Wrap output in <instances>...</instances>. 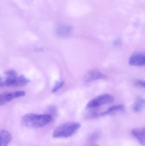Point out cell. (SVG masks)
Wrapping results in <instances>:
<instances>
[{
    "mask_svg": "<svg viewBox=\"0 0 145 146\" xmlns=\"http://www.w3.org/2000/svg\"><path fill=\"white\" fill-rule=\"evenodd\" d=\"M53 118L49 114H26L22 117L21 123L23 126L29 128L41 127L50 123Z\"/></svg>",
    "mask_w": 145,
    "mask_h": 146,
    "instance_id": "cell-1",
    "label": "cell"
},
{
    "mask_svg": "<svg viewBox=\"0 0 145 146\" xmlns=\"http://www.w3.org/2000/svg\"><path fill=\"white\" fill-rule=\"evenodd\" d=\"M81 125L74 122L63 123L54 129L53 132L52 136L54 138H67L71 137L76 133Z\"/></svg>",
    "mask_w": 145,
    "mask_h": 146,
    "instance_id": "cell-2",
    "label": "cell"
},
{
    "mask_svg": "<svg viewBox=\"0 0 145 146\" xmlns=\"http://www.w3.org/2000/svg\"><path fill=\"white\" fill-rule=\"evenodd\" d=\"M30 80L24 75L18 76L14 70H9L6 72V79L3 81L4 86L21 87L30 82Z\"/></svg>",
    "mask_w": 145,
    "mask_h": 146,
    "instance_id": "cell-3",
    "label": "cell"
},
{
    "mask_svg": "<svg viewBox=\"0 0 145 146\" xmlns=\"http://www.w3.org/2000/svg\"><path fill=\"white\" fill-rule=\"evenodd\" d=\"M114 98L110 94H104L100 95L89 101L87 105V108H94L100 106L112 103Z\"/></svg>",
    "mask_w": 145,
    "mask_h": 146,
    "instance_id": "cell-4",
    "label": "cell"
},
{
    "mask_svg": "<svg viewBox=\"0 0 145 146\" xmlns=\"http://www.w3.org/2000/svg\"><path fill=\"white\" fill-rule=\"evenodd\" d=\"M26 93L24 91H17L10 93L0 94V106L4 105L8 102L14 99L23 97Z\"/></svg>",
    "mask_w": 145,
    "mask_h": 146,
    "instance_id": "cell-5",
    "label": "cell"
},
{
    "mask_svg": "<svg viewBox=\"0 0 145 146\" xmlns=\"http://www.w3.org/2000/svg\"><path fill=\"white\" fill-rule=\"evenodd\" d=\"M129 63L131 66H142L145 64V55L142 53H135L129 59Z\"/></svg>",
    "mask_w": 145,
    "mask_h": 146,
    "instance_id": "cell-6",
    "label": "cell"
},
{
    "mask_svg": "<svg viewBox=\"0 0 145 146\" xmlns=\"http://www.w3.org/2000/svg\"><path fill=\"white\" fill-rule=\"evenodd\" d=\"M105 77V76L101 72L97 70H92L85 75L84 80L86 82H90L96 80L104 79Z\"/></svg>",
    "mask_w": 145,
    "mask_h": 146,
    "instance_id": "cell-7",
    "label": "cell"
},
{
    "mask_svg": "<svg viewBox=\"0 0 145 146\" xmlns=\"http://www.w3.org/2000/svg\"><path fill=\"white\" fill-rule=\"evenodd\" d=\"M132 134L135 138L140 142L141 145H145V127L136 128L133 129Z\"/></svg>",
    "mask_w": 145,
    "mask_h": 146,
    "instance_id": "cell-8",
    "label": "cell"
},
{
    "mask_svg": "<svg viewBox=\"0 0 145 146\" xmlns=\"http://www.w3.org/2000/svg\"><path fill=\"white\" fill-rule=\"evenodd\" d=\"M12 140L11 134L6 130L0 131V146H7Z\"/></svg>",
    "mask_w": 145,
    "mask_h": 146,
    "instance_id": "cell-9",
    "label": "cell"
},
{
    "mask_svg": "<svg viewBox=\"0 0 145 146\" xmlns=\"http://www.w3.org/2000/svg\"><path fill=\"white\" fill-rule=\"evenodd\" d=\"M72 28L69 26L62 25L59 27L56 30V33L59 36L65 37L69 36L72 32Z\"/></svg>",
    "mask_w": 145,
    "mask_h": 146,
    "instance_id": "cell-10",
    "label": "cell"
},
{
    "mask_svg": "<svg viewBox=\"0 0 145 146\" xmlns=\"http://www.w3.org/2000/svg\"><path fill=\"white\" fill-rule=\"evenodd\" d=\"M124 109V106L122 105L114 106L110 107L105 111L102 112L101 115H112L118 111H122Z\"/></svg>",
    "mask_w": 145,
    "mask_h": 146,
    "instance_id": "cell-11",
    "label": "cell"
},
{
    "mask_svg": "<svg viewBox=\"0 0 145 146\" xmlns=\"http://www.w3.org/2000/svg\"><path fill=\"white\" fill-rule=\"evenodd\" d=\"M145 105L144 99L142 97H138L134 104L133 110L135 112H138L144 108Z\"/></svg>",
    "mask_w": 145,
    "mask_h": 146,
    "instance_id": "cell-12",
    "label": "cell"
},
{
    "mask_svg": "<svg viewBox=\"0 0 145 146\" xmlns=\"http://www.w3.org/2000/svg\"><path fill=\"white\" fill-rule=\"evenodd\" d=\"M64 84V82L63 81L57 82L55 83V86L54 87L52 90V92H56L59 90L60 88L62 87Z\"/></svg>",
    "mask_w": 145,
    "mask_h": 146,
    "instance_id": "cell-13",
    "label": "cell"
},
{
    "mask_svg": "<svg viewBox=\"0 0 145 146\" xmlns=\"http://www.w3.org/2000/svg\"><path fill=\"white\" fill-rule=\"evenodd\" d=\"M135 85L137 86L140 88L145 87V82L144 81L140 80H138L135 82Z\"/></svg>",
    "mask_w": 145,
    "mask_h": 146,
    "instance_id": "cell-14",
    "label": "cell"
},
{
    "mask_svg": "<svg viewBox=\"0 0 145 146\" xmlns=\"http://www.w3.org/2000/svg\"><path fill=\"white\" fill-rule=\"evenodd\" d=\"M121 44V41H120V40H116L114 43V44L115 46H119Z\"/></svg>",
    "mask_w": 145,
    "mask_h": 146,
    "instance_id": "cell-15",
    "label": "cell"
},
{
    "mask_svg": "<svg viewBox=\"0 0 145 146\" xmlns=\"http://www.w3.org/2000/svg\"><path fill=\"white\" fill-rule=\"evenodd\" d=\"M3 86H4V82H3L1 77L0 76V87H1Z\"/></svg>",
    "mask_w": 145,
    "mask_h": 146,
    "instance_id": "cell-16",
    "label": "cell"
},
{
    "mask_svg": "<svg viewBox=\"0 0 145 146\" xmlns=\"http://www.w3.org/2000/svg\"></svg>",
    "mask_w": 145,
    "mask_h": 146,
    "instance_id": "cell-17",
    "label": "cell"
}]
</instances>
